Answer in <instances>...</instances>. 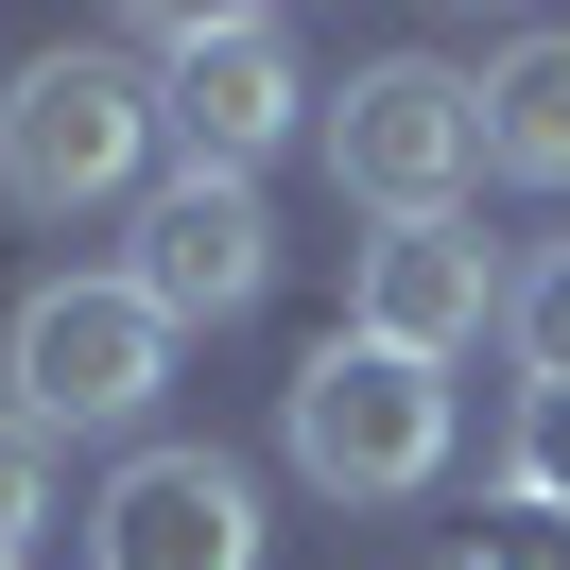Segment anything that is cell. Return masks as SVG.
<instances>
[{"label": "cell", "mask_w": 570, "mask_h": 570, "mask_svg": "<svg viewBox=\"0 0 570 570\" xmlns=\"http://www.w3.org/2000/svg\"><path fill=\"white\" fill-rule=\"evenodd\" d=\"M466 570H570V519H553V501H501V519H484V553H466Z\"/></svg>", "instance_id": "13"}, {"label": "cell", "mask_w": 570, "mask_h": 570, "mask_svg": "<svg viewBox=\"0 0 570 570\" xmlns=\"http://www.w3.org/2000/svg\"><path fill=\"white\" fill-rule=\"evenodd\" d=\"M501 294H519V277H501V259H484V225H381V243H363L346 259V328H363V346H397V363H432V381H450V346H484V328H501Z\"/></svg>", "instance_id": "7"}, {"label": "cell", "mask_w": 570, "mask_h": 570, "mask_svg": "<svg viewBox=\"0 0 570 570\" xmlns=\"http://www.w3.org/2000/svg\"><path fill=\"white\" fill-rule=\"evenodd\" d=\"M484 174L501 190H570V18L484 52Z\"/></svg>", "instance_id": "9"}, {"label": "cell", "mask_w": 570, "mask_h": 570, "mask_svg": "<svg viewBox=\"0 0 570 570\" xmlns=\"http://www.w3.org/2000/svg\"><path fill=\"white\" fill-rule=\"evenodd\" d=\"M312 139H328V190H346L363 225H450L466 190H484V70L381 52V70H346V105H328Z\"/></svg>", "instance_id": "2"}, {"label": "cell", "mask_w": 570, "mask_h": 570, "mask_svg": "<svg viewBox=\"0 0 570 570\" xmlns=\"http://www.w3.org/2000/svg\"><path fill=\"white\" fill-rule=\"evenodd\" d=\"M501 501H553V519H570V397H519V432H501Z\"/></svg>", "instance_id": "11"}, {"label": "cell", "mask_w": 570, "mask_h": 570, "mask_svg": "<svg viewBox=\"0 0 570 570\" xmlns=\"http://www.w3.org/2000/svg\"><path fill=\"white\" fill-rule=\"evenodd\" d=\"M156 381H174V328H156V294L121 259L36 277L18 328H0V415H36V432H121V415H156Z\"/></svg>", "instance_id": "3"}, {"label": "cell", "mask_w": 570, "mask_h": 570, "mask_svg": "<svg viewBox=\"0 0 570 570\" xmlns=\"http://www.w3.org/2000/svg\"><path fill=\"white\" fill-rule=\"evenodd\" d=\"M277 450H294V484H328V501H415L432 466H450V381L397 363V346H363V328H328L277 381Z\"/></svg>", "instance_id": "1"}, {"label": "cell", "mask_w": 570, "mask_h": 570, "mask_svg": "<svg viewBox=\"0 0 570 570\" xmlns=\"http://www.w3.org/2000/svg\"><path fill=\"white\" fill-rule=\"evenodd\" d=\"M501 346H519V397H570V243H535V259H519Z\"/></svg>", "instance_id": "10"}, {"label": "cell", "mask_w": 570, "mask_h": 570, "mask_svg": "<svg viewBox=\"0 0 570 570\" xmlns=\"http://www.w3.org/2000/svg\"><path fill=\"white\" fill-rule=\"evenodd\" d=\"M121 277L156 294V328H243L259 277H277V208H259L243 174H174L139 208V259H121Z\"/></svg>", "instance_id": "8"}, {"label": "cell", "mask_w": 570, "mask_h": 570, "mask_svg": "<svg viewBox=\"0 0 570 570\" xmlns=\"http://www.w3.org/2000/svg\"><path fill=\"white\" fill-rule=\"evenodd\" d=\"M0 570H18V553H0Z\"/></svg>", "instance_id": "14"}, {"label": "cell", "mask_w": 570, "mask_h": 570, "mask_svg": "<svg viewBox=\"0 0 570 570\" xmlns=\"http://www.w3.org/2000/svg\"><path fill=\"white\" fill-rule=\"evenodd\" d=\"M36 519H52V432L0 415V553H36Z\"/></svg>", "instance_id": "12"}, {"label": "cell", "mask_w": 570, "mask_h": 570, "mask_svg": "<svg viewBox=\"0 0 570 570\" xmlns=\"http://www.w3.org/2000/svg\"><path fill=\"white\" fill-rule=\"evenodd\" d=\"M121 52L156 70V139H174V174H243V190H259V156L312 121V70H294L277 18H139Z\"/></svg>", "instance_id": "5"}, {"label": "cell", "mask_w": 570, "mask_h": 570, "mask_svg": "<svg viewBox=\"0 0 570 570\" xmlns=\"http://www.w3.org/2000/svg\"><path fill=\"white\" fill-rule=\"evenodd\" d=\"M156 156V70L121 36H87V52H36V70L0 87V190L36 225H70V208H105L121 174Z\"/></svg>", "instance_id": "4"}, {"label": "cell", "mask_w": 570, "mask_h": 570, "mask_svg": "<svg viewBox=\"0 0 570 570\" xmlns=\"http://www.w3.org/2000/svg\"><path fill=\"white\" fill-rule=\"evenodd\" d=\"M87 570H259V484L225 450H121L87 501Z\"/></svg>", "instance_id": "6"}]
</instances>
